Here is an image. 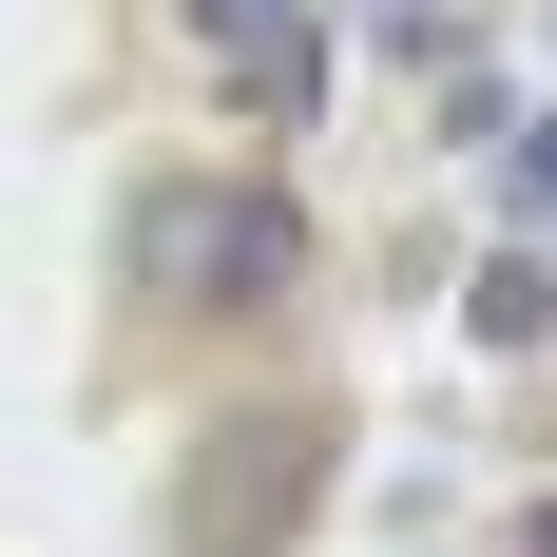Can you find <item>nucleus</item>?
Returning a JSON list of instances; mask_svg holds the SVG:
<instances>
[{
  "label": "nucleus",
  "mask_w": 557,
  "mask_h": 557,
  "mask_svg": "<svg viewBox=\"0 0 557 557\" xmlns=\"http://www.w3.org/2000/svg\"><path fill=\"white\" fill-rule=\"evenodd\" d=\"M115 250H135V288H154V308L250 327V308H288V270H308V212H288V193H231V173H173V193H135V212H115Z\"/></svg>",
  "instance_id": "f257e3e1"
},
{
  "label": "nucleus",
  "mask_w": 557,
  "mask_h": 557,
  "mask_svg": "<svg viewBox=\"0 0 557 557\" xmlns=\"http://www.w3.org/2000/svg\"><path fill=\"white\" fill-rule=\"evenodd\" d=\"M193 39H212L250 97H308V77H327V20H308V0H193Z\"/></svg>",
  "instance_id": "f03ea898"
},
{
  "label": "nucleus",
  "mask_w": 557,
  "mask_h": 557,
  "mask_svg": "<svg viewBox=\"0 0 557 557\" xmlns=\"http://www.w3.org/2000/svg\"><path fill=\"white\" fill-rule=\"evenodd\" d=\"M461 327L500 346V366H519V346H557V250H500V270L461 288Z\"/></svg>",
  "instance_id": "7ed1b4c3"
}]
</instances>
